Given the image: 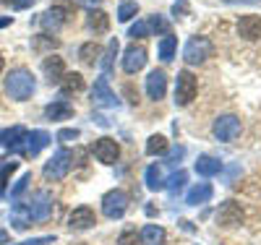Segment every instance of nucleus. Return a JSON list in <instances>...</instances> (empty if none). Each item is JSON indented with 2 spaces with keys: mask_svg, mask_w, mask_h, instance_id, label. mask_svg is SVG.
<instances>
[{
  "mask_svg": "<svg viewBox=\"0 0 261 245\" xmlns=\"http://www.w3.org/2000/svg\"><path fill=\"white\" fill-rule=\"evenodd\" d=\"M149 32H157V34H170V26H167V21L160 16V13H154V16H151L149 18Z\"/></svg>",
  "mask_w": 261,
  "mask_h": 245,
  "instance_id": "72a5a7b5",
  "label": "nucleus"
},
{
  "mask_svg": "<svg viewBox=\"0 0 261 245\" xmlns=\"http://www.w3.org/2000/svg\"><path fill=\"white\" fill-rule=\"evenodd\" d=\"M84 89V76L81 73H65L60 81V92L63 94H79Z\"/></svg>",
  "mask_w": 261,
  "mask_h": 245,
  "instance_id": "a878e982",
  "label": "nucleus"
},
{
  "mask_svg": "<svg viewBox=\"0 0 261 245\" xmlns=\"http://www.w3.org/2000/svg\"><path fill=\"white\" fill-rule=\"evenodd\" d=\"M196 92H199V81L191 71H180L175 78V104L178 107H188L196 99Z\"/></svg>",
  "mask_w": 261,
  "mask_h": 245,
  "instance_id": "20e7f679",
  "label": "nucleus"
},
{
  "mask_svg": "<svg viewBox=\"0 0 261 245\" xmlns=\"http://www.w3.org/2000/svg\"><path fill=\"white\" fill-rule=\"evenodd\" d=\"M79 58H81V63H86V65H94V63L102 58V47H99L97 42H86V44H81Z\"/></svg>",
  "mask_w": 261,
  "mask_h": 245,
  "instance_id": "bb28decb",
  "label": "nucleus"
},
{
  "mask_svg": "<svg viewBox=\"0 0 261 245\" xmlns=\"http://www.w3.org/2000/svg\"><path fill=\"white\" fill-rule=\"evenodd\" d=\"M146 34H149V26L144 24V21H136V24L128 29V37H146Z\"/></svg>",
  "mask_w": 261,
  "mask_h": 245,
  "instance_id": "ea45409f",
  "label": "nucleus"
},
{
  "mask_svg": "<svg viewBox=\"0 0 261 245\" xmlns=\"http://www.w3.org/2000/svg\"><path fill=\"white\" fill-rule=\"evenodd\" d=\"M139 240H141L144 245H165L167 232H165V227H160V225H146V227L141 230Z\"/></svg>",
  "mask_w": 261,
  "mask_h": 245,
  "instance_id": "5701e85b",
  "label": "nucleus"
},
{
  "mask_svg": "<svg viewBox=\"0 0 261 245\" xmlns=\"http://www.w3.org/2000/svg\"><path fill=\"white\" fill-rule=\"evenodd\" d=\"M235 175H241V165H232L230 170H227V175H225V183H232V177Z\"/></svg>",
  "mask_w": 261,
  "mask_h": 245,
  "instance_id": "37998d69",
  "label": "nucleus"
},
{
  "mask_svg": "<svg viewBox=\"0 0 261 245\" xmlns=\"http://www.w3.org/2000/svg\"><path fill=\"white\" fill-rule=\"evenodd\" d=\"M167 151V139L160 136V133H154V136H149L146 141V154L149 157H157V154H165Z\"/></svg>",
  "mask_w": 261,
  "mask_h": 245,
  "instance_id": "c756f323",
  "label": "nucleus"
},
{
  "mask_svg": "<svg viewBox=\"0 0 261 245\" xmlns=\"http://www.w3.org/2000/svg\"><path fill=\"white\" fill-rule=\"evenodd\" d=\"M3 242H8V232H6V230H0V245H3Z\"/></svg>",
  "mask_w": 261,
  "mask_h": 245,
  "instance_id": "49530a36",
  "label": "nucleus"
},
{
  "mask_svg": "<svg viewBox=\"0 0 261 245\" xmlns=\"http://www.w3.org/2000/svg\"><path fill=\"white\" fill-rule=\"evenodd\" d=\"M3 65H6V60H3V55H0V73H3Z\"/></svg>",
  "mask_w": 261,
  "mask_h": 245,
  "instance_id": "09e8293b",
  "label": "nucleus"
},
{
  "mask_svg": "<svg viewBox=\"0 0 261 245\" xmlns=\"http://www.w3.org/2000/svg\"><path fill=\"white\" fill-rule=\"evenodd\" d=\"M27 128L24 125H11V128H3L0 130V146L8 149V151H18V146L24 144L27 139Z\"/></svg>",
  "mask_w": 261,
  "mask_h": 245,
  "instance_id": "2eb2a0df",
  "label": "nucleus"
},
{
  "mask_svg": "<svg viewBox=\"0 0 261 245\" xmlns=\"http://www.w3.org/2000/svg\"><path fill=\"white\" fill-rule=\"evenodd\" d=\"M186 180H188V172H186V170H178L175 175H170L167 180H165V188H167L170 193H178V190H183Z\"/></svg>",
  "mask_w": 261,
  "mask_h": 245,
  "instance_id": "7c9ffc66",
  "label": "nucleus"
},
{
  "mask_svg": "<svg viewBox=\"0 0 261 245\" xmlns=\"http://www.w3.org/2000/svg\"><path fill=\"white\" fill-rule=\"evenodd\" d=\"M34 47L39 50V47H58V39H53V37H47V34H37L34 37Z\"/></svg>",
  "mask_w": 261,
  "mask_h": 245,
  "instance_id": "58836bf2",
  "label": "nucleus"
},
{
  "mask_svg": "<svg viewBox=\"0 0 261 245\" xmlns=\"http://www.w3.org/2000/svg\"><path fill=\"white\" fill-rule=\"evenodd\" d=\"M42 71H45V78L50 84H60L63 76H65V63L58 55H47L45 60H42Z\"/></svg>",
  "mask_w": 261,
  "mask_h": 245,
  "instance_id": "f3484780",
  "label": "nucleus"
},
{
  "mask_svg": "<svg viewBox=\"0 0 261 245\" xmlns=\"http://www.w3.org/2000/svg\"><path fill=\"white\" fill-rule=\"evenodd\" d=\"M212 42L206 39V37H191L188 42H186V50H183V60L188 63V65H199V63H204L206 58H212Z\"/></svg>",
  "mask_w": 261,
  "mask_h": 245,
  "instance_id": "39448f33",
  "label": "nucleus"
},
{
  "mask_svg": "<svg viewBox=\"0 0 261 245\" xmlns=\"http://www.w3.org/2000/svg\"><path fill=\"white\" fill-rule=\"evenodd\" d=\"M136 242H139V235H136V230H134V227L123 230V232H120V237H118V245H136Z\"/></svg>",
  "mask_w": 261,
  "mask_h": 245,
  "instance_id": "c9c22d12",
  "label": "nucleus"
},
{
  "mask_svg": "<svg viewBox=\"0 0 261 245\" xmlns=\"http://www.w3.org/2000/svg\"><path fill=\"white\" fill-rule=\"evenodd\" d=\"M183 157H186V149H183V146H175V149H170V154H167V165L178 167Z\"/></svg>",
  "mask_w": 261,
  "mask_h": 245,
  "instance_id": "e433bc0d",
  "label": "nucleus"
},
{
  "mask_svg": "<svg viewBox=\"0 0 261 245\" xmlns=\"http://www.w3.org/2000/svg\"><path fill=\"white\" fill-rule=\"evenodd\" d=\"M175 50H178V39L172 34H165L162 42H160V60L162 63H170L172 58H175Z\"/></svg>",
  "mask_w": 261,
  "mask_h": 245,
  "instance_id": "cd10ccee",
  "label": "nucleus"
},
{
  "mask_svg": "<svg viewBox=\"0 0 261 245\" xmlns=\"http://www.w3.org/2000/svg\"><path fill=\"white\" fill-rule=\"evenodd\" d=\"M115 55H118V39H110V44H107V52H102V76H107L113 71V63H115Z\"/></svg>",
  "mask_w": 261,
  "mask_h": 245,
  "instance_id": "c85d7f7f",
  "label": "nucleus"
},
{
  "mask_svg": "<svg viewBox=\"0 0 261 245\" xmlns=\"http://www.w3.org/2000/svg\"><path fill=\"white\" fill-rule=\"evenodd\" d=\"M13 24V16H6V18H0V29L3 26H11Z\"/></svg>",
  "mask_w": 261,
  "mask_h": 245,
  "instance_id": "a18cd8bd",
  "label": "nucleus"
},
{
  "mask_svg": "<svg viewBox=\"0 0 261 245\" xmlns=\"http://www.w3.org/2000/svg\"><path fill=\"white\" fill-rule=\"evenodd\" d=\"M18 170V162H3V165H0V196H3L6 193V185H8V177L13 175Z\"/></svg>",
  "mask_w": 261,
  "mask_h": 245,
  "instance_id": "473e14b6",
  "label": "nucleus"
},
{
  "mask_svg": "<svg viewBox=\"0 0 261 245\" xmlns=\"http://www.w3.org/2000/svg\"><path fill=\"white\" fill-rule=\"evenodd\" d=\"M50 141H53V139H50V133H47V130H32V133H27L24 144L18 146L16 154H24V157H37V154L45 149Z\"/></svg>",
  "mask_w": 261,
  "mask_h": 245,
  "instance_id": "f8f14e48",
  "label": "nucleus"
},
{
  "mask_svg": "<svg viewBox=\"0 0 261 245\" xmlns=\"http://www.w3.org/2000/svg\"><path fill=\"white\" fill-rule=\"evenodd\" d=\"M212 133H214L217 141L230 144V141H235L238 136H241V120H238L235 115H220L212 125Z\"/></svg>",
  "mask_w": 261,
  "mask_h": 245,
  "instance_id": "423d86ee",
  "label": "nucleus"
},
{
  "mask_svg": "<svg viewBox=\"0 0 261 245\" xmlns=\"http://www.w3.org/2000/svg\"><path fill=\"white\" fill-rule=\"evenodd\" d=\"M107 26H110V16H107L105 11H99V8L89 11V16H86V29H92V32H107Z\"/></svg>",
  "mask_w": 261,
  "mask_h": 245,
  "instance_id": "393cba45",
  "label": "nucleus"
},
{
  "mask_svg": "<svg viewBox=\"0 0 261 245\" xmlns=\"http://www.w3.org/2000/svg\"><path fill=\"white\" fill-rule=\"evenodd\" d=\"M71 167H73V151L71 149H58L45 162V170L42 172H45L47 180H63V177L71 172Z\"/></svg>",
  "mask_w": 261,
  "mask_h": 245,
  "instance_id": "f03ea898",
  "label": "nucleus"
},
{
  "mask_svg": "<svg viewBox=\"0 0 261 245\" xmlns=\"http://www.w3.org/2000/svg\"><path fill=\"white\" fill-rule=\"evenodd\" d=\"M27 209H29L32 222H47L53 214V196L47 190H37L32 196V201L27 204Z\"/></svg>",
  "mask_w": 261,
  "mask_h": 245,
  "instance_id": "1a4fd4ad",
  "label": "nucleus"
},
{
  "mask_svg": "<svg viewBox=\"0 0 261 245\" xmlns=\"http://www.w3.org/2000/svg\"><path fill=\"white\" fill-rule=\"evenodd\" d=\"M73 16V3L71 0H58V3H53L45 13H42V18H39V24L45 26L47 32L53 29V32H58L65 21H68Z\"/></svg>",
  "mask_w": 261,
  "mask_h": 245,
  "instance_id": "7ed1b4c3",
  "label": "nucleus"
},
{
  "mask_svg": "<svg viewBox=\"0 0 261 245\" xmlns=\"http://www.w3.org/2000/svg\"><path fill=\"white\" fill-rule=\"evenodd\" d=\"M144 183L149 190H165V172L160 165H149L144 172Z\"/></svg>",
  "mask_w": 261,
  "mask_h": 245,
  "instance_id": "b1692460",
  "label": "nucleus"
},
{
  "mask_svg": "<svg viewBox=\"0 0 261 245\" xmlns=\"http://www.w3.org/2000/svg\"><path fill=\"white\" fill-rule=\"evenodd\" d=\"M79 136H81V130H76V128H63V130L58 133V141L68 144V141H76Z\"/></svg>",
  "mask_w": 261,
  "mask_h": 245,
  "instance_id": "4c0bfd02",
  "label": "nucleus"
},
{
  "mask_svg": "<svg viewBox=\"0 0 261 245\" xmlns=\"http://www.w3.org/2000/svg\"><path fill=\"white\" fill-rule=\"evenodd\" d=\"M55 242V235H45V237H32V240H24L18 245H53Z\"/></svg>",
  "mask_w": 261,
  "mask_h": 245,
  "instance_id": "a19ab883",
  "label": "nucleus"
},
{
  "mask_svg": "<svg viewBox=\"0 0 261 245\" xmlns=\"http://www.w3.org/2000/svg\"><path fill=\"white\" fill-rule=\"evenodd\" d=\"M214 219L220 227H241L243 225V209L238 201H225V204H220Z\"/></svg>",
  "mask_w": 261,
  "mask_h": 245,
  "instance_id": "9b49d317",
  "label": "nucleus"
},
{
  "mask_svg": "<svg viewBox=\"0 0 261 245\" xmlns=\"http://www.w3.org/2000/svg\"><path fill=\"white\" fill-rule=\"evenodd\" d=\"M146 60L149 58H146V50L141 47V44H130V47L123 52V71L134 76L146 65Z\"/></svg>",
  "mask_w": 261,
  "mask_h": 245,
  "instance_id": "ddd939ff",
  "label": "nucleus"
},
{
  "mask_svg": "<svg viewBox=\"0 0 261 245\" xmlns=\"http://www.w3.org/2000/svg\"><path fill=\"white\" fill-rule=\"evenodd\" d=\"M11 225H13V230H18V232L29 230L32 216H29L27 204H13V206H11Z\"/></svg>",
  "mask_w": 261,
  "mask_h": 245,
  "instance_id": "412c9836",
  "label": "nucleus"
},
{
  "mask_svg": "<svg viewBox=\"0 0 261 245\" xmlns=\"http://www.w3.org/2000/svg\"><path fill=\"white\" fill-rule=\"evenodd\" d=\"M71 115H73V104H71L68 99H55V102H50V104L45 107V118H47V120H55V123L68 120Z\"/></svg>",
  "mask_w": 261,
  "mask_h": 245,
  "instance_id": "a211bd4d",
  "label": "nucleus"
},
{
  "mask_svg": "<svg viewBox=\"0 0 261 245\" xmlns=\"http://www.w3.org/2000/svg\"><path fill=\"white\" fill-rule=\"evenodd\" d=\"M146 94H149V99H154V102H160L167 94V76H165V71H151L146 76Z\"/></svg>",
  "mask_w": 261,
  "mask_h": 245,
  "instance_id": "dca6fc26",
  "label": "nucleus"
},
{
  "mask_svg": "<svg viewBox=\"0 0 261 245\" xmlns=\"http://www.w3.org/2000/svg\"><path fill=\"white\" fill-rule=\"evenodd\" d=\"M92 154L97 157V162H102V165H115L120 159V146H118L115 139L102 136V139H97L92 144Z\"/></svg>",
  "mask_w": 261,
  "mask_h": 245,
  "instance_id": "6e6552de",
  "label": "nucleus"
},
{
  "mask_svg": "<svg viewBox=\"0 0 261 245\" xmlns=\"http://www.w3.org/2000/svg\"><path fill=\"white\" fill-rule=\"evenodd\" d=\"M79 6H84V8H89V11H94V8H99V3L102 0H76Z\"/></svg>",
  "mask_w": 261,
  "mask_h": 245,
  "instance_id": "79ce46f5",
  "label": "nucleus"
},
{
  "mask_svg": "<svg viewBox=\"0 0 261 245\" xmlns=\"http://www.w3.org/2000/svg\"><path fill=\"white\" fill-rule=\"evenodd\" d=\"M128 211V196L123 190H110V193H105L102 196V214L107 219H120L123 214Z\"/></svg>",
  "mask_w": 261,
  "mask_h": 245,
  "instance_id": "0eeeda50",
  "label": "nucleus"
},
{
  "mask_svg": "<svg viewBox=\"0 0 261 245\" xmlns=\"http://www.w3.org/2000/svg\"><path fill=\"white\" fill-rule=\"evenodd\" d=\"M225 3H256V0H225Z\"/></svg>",
  "mask_w": 261,
  "mask_h": 245,
  "instance_id": "de8ad7c7",
  "label": "nucleus"
},
{
  "mask_svg": "<svg viewBox=\"0 0 261 245\" xmlns=\"http://www.w3.org/2000/svg\"><path fill=\"white\" fill-rule=\"evenodd\" d=\"M238 34L243 39H261V16H243L238 21Z\"/></svg>",
  "mask_w": 261,
  "mask_h": 245,
  "instance_id": "6ab92c4d",
  "label": "nucleus"
},
{
  "mask_svg": "<svg viewBox=\"0 0 261 245\" xmlns=\"http://www.w3.org/2000/svg\"><path fill=\"white\" fill-rule=\"evenodd\" d=\"M196 172H199L201 177H212V175H220L222 172V162L209 157V154H201L199 159H196Z\"/></svg>",
  "mask_w": 261,
  "mask_h": 245,
  "instance_id": "4be33fe9",
  "label": "nucleus"
},
{
  "mask_svg": "<svg viewBox=\"0 0 261 245\" xmlns=\"http://www.w3.org/2000/svg\"><path fill=\"white\" fill-rule=\"evenodd\" d=\"M29 183H32V172H24V175H21L18 180H16V185L11 188V198H13V201H16V198L29 188Z\"/></svg>",
  "mask_w": 261,
  "mask_h": 245,
  "instance_id": "f704fd0d",
  "label": "nucleus"
},
{
  "mask_svg": "<svg viewBox=\"0 0 261 245\" xmlns=\"http://www.w3.org/2000/svg\"><path fill=\"white\" fill-rule=\"evenodd\" d=\"M212 196H214V188L209 183H199V185H193L186 193V204L188 206H201V204H209L212 201Z\"/></svg>",
  "mask_w": 261,
  "mask_h": 245,
  "instance_id": "aec40b11",
  "label": "nucleus"
},
{
  "mask_svg": "<svg viewBox=\"0 0 261 245\" xmlns=\"http://www.w3.org/2000/svg\"><path fill=\"white\" fill-rule=\"evenodd\" d=\"M32 3H34V0H13V8H27Z\"/></svg>",
  "mask_w": 261,
  "mask_h": 245,
  "instance_id": "c03bdc74",
  "label": "nucleus"
},
{
  "mask_svg": "<svg viewBox=\"0 0 261 245\" xmlns=\"http://www.w3.org/2000/svg\"><path fill=\"white\" fill-rule=\"evenodd\" d=\"M94 225H97V214H94L92 206H79V209H73L71 216H68V227L76 230V232L89 230V227H94Z\"/></svg>",
  "mask_w": 261,
  "mask_h": 245,
  "instance_id": "4468645a",
  "label": "nucleus"
},
{
  "mask_svg": "<svg viewBox=\"0 0 261 245\" xmlns=\"http://www.w3.org/2000/svg\"><path fill=\"white\" fill-rule=\"evenodd\" d=\"M92 104L94 107H120V99L107 84V76H99L92 86Z\"/></svg>",
  "mask_w": 261,
  "mask_h": 245,
  "instance_id": "9d476101",
  "label": "nucleus"
},
{
  "mask_svg": "<svg viewBox=\"0 0 261 245\" xmlns=\"http://www.w3.org/2000/svg\"><path fill=\"white\" fill-rule=\"evenodd\" d=\"M34 92H37V81H34L32 71H27V68H13V71L6 76V94H8V99H13V102H27V99H32Z\"/></svg>",
  "mask_w": 261,
  "mask_h": 245,
  "instance_id": "f257e3e1",
  "label": "nucleus"
},
{
  "mask_svg": "<svg viewBox=\"0 0 261 245\" xmlns=\"http://www.w3.org/2000/svg\"><path fill=\"white\" fill-rule=\"evenodd\" d=\"M136 13H139V6L134 3V0H123V3L118 6V21L120 24H128Z\"/></svg>",
  "mask_w": 261,
  "mask_h": 245,
  "instance_id": "2f4dec72",
  "label": "nucleus"
}]
</instances>
